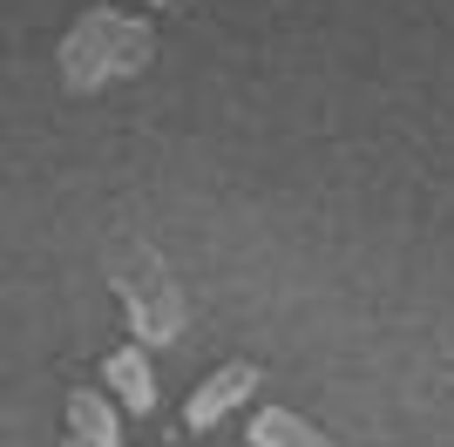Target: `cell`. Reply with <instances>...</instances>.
Segmentation results:
<instances>
[{"mask_svg":"<svg viewBox=\"0 0 454 447\" xmlns=\"http://www.w3.org/2000/svg\"><path fill=\"white\" fill-rule=\"evenodd\" d=\"M102 271H109V285H115V298H122V312H129V325H136L143 346L184 339V325H190L184 285L170 278V264H163V251H156L150 238L115 231V238L102 244Z\"/></svg>","mask_w":454,"mask_h":447,"instance_id":"obj_1","label":"cell"},{"mask_svg":"<svg viewBox=\"0 0 454 447\" xmlns=\"http://www.w3.org/2000/svg\"><path fill=\"white\" fill-rule=\"evenodd\" d=\"M61 89L68 95H95L122 82V74H143L156 61V35L150 20L136 14H115V7H82L75 27L61 35Z\"/></svg>","mask_w":454,"mask_h":447,"instance_id":"obj_2","label":"cell"},{"mask_svg":"<svg viewBox=\"0 0 454 447\" xmlns=\"http://www.w3.org/2000/svg\"><path fill=\"white\" fill-rule=\"evenodd\" d=\"M251 393H258V366H251V359H231V366H217V372L204 380V387L190 393L184 427H190V434H210V427H217V420H224L231 407H245Z\"/></svg>","mask_w":454,"mask_h":447,"instance_id":"obj_3","label":"cell"},{"mask_svg":"<svg viewBox=\"0 0 454 447\" xmlns=\"http://www.w3.org/2000/svg\"><path fill=\"white\" fill-rule=\"evenodd\" d=\"M102 380H109V393L129 413H156V366H150L143 346H115V353L102 359Z\"/></svg>","mask_w":454,"mask_h":447,"instance_id":"obj_4","label":"cell"},{"mask_svg":"<svg viewBox=\"0 0 454 447\" xmlns=\"http://www.w3.org/2000/svg\"><path fill=\"white\" fill-rule=\"evenodd\" d=\"M68 434H75L82 447H122V413L109 407V393L75 387L68 393Z\"/></svg>","mask_w":454,"mask_h":447,"instance_id":"obj_5","label":"cell"},{"mask_svg":"<svg viewBox=\"0 0 454 447\" xmlns=\"http://www.w3.org/2000/svg\"><path fill=\"white\" fill-rule=\"evenodd\" d=\"M251 447H333V441L292 407H258L251 413Z\"/></svg>","mask_w":454,"mask_h":447,"instance_id":"obj_6","label":"cell"},{"mask_svg":"<svg viewBox=\"0 0 454 447\" xmlns=\"http://www.w3.org/2000/svg\"><path fill=\"white\" fill-rule=\"evenodd\" d=\"M143 7H170V0H143Z\"/></svg>","mask_w":454,"mask_h":447,"instance_id":"obj_7","label":"cell"},{"mask_svg":"<svg viewBox=\"0 0 454 447\" xmlns=\"http://www.w3.org/2000/svg\"><path fill=\"white\" fill-rule=\"evenodd\" d=\"M61 447H82V441H75V434H68V441H61Z\"/></svg>","mask_w":454,"mask_h":447,"instance_id":"obj_8","label":"cell"}]
</instances>
